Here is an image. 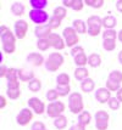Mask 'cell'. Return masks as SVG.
<instances>
[{"instance_id":"6da1fadb","label":"cell","mask_w":122,"mask_h":130,"mask_svg":"<svg viewBox=\"0 0 122 130\" xmlns=\"http://www.w3.org/2000/svg\"><path fill=\"white\" fill-rule=\"evenodd\" d=\"M0 39L3 51L5 54H13L16 50V35L6 26H0Z\"/></svg>"},{"instance_id":"7a4b0ae2","label":"cell","mask_w":122,"mask_h":130,"mask_svg":"<svg viewBox=\"0 0 122 130\" xmlns=\"http://www.w3.org/2000/svg\"><path fill=\"white\" fill-rule=\"evenodd\" d=\"M69 108L73 114H79L83 112V97L79 92H72L69 96Z\"/></svg>"},{"instance_id":"3957f363","label":"cell","mask_w":122,"mask_h":130,"mask_svg":"<svg viewBox=\"0 0 122 130\" xmlns=\"http://www.w3.org/2000/svg\"><path fill=\"white\" fill-rule=\"evenodd\" d=\"M64 63V56L60 52H52L45 60V68L49 72H56Z\"/></svg>"},{"instance_id":"277c9868","label":"cell","mask_w":122,"mask_h":130,"mask_svg":"<svg viewBox=\"0 0 122 130\" xmlns=\"http://www.w3.org/2000/svg\"><path fill=\"white\" fill-rule=\"evenodd\" d=\"M88 32L87 33L90 37H97L99 33H101V27H103V18L99 16H90L87 21Z\"/></svg>"},{"instance_id":"5b68a950","label":"cell","mask_w":122,"mask_h":130,"mask_svg":"<svg viewBox=\"0 0 122 130\" xmlns=\"http://www.w3.org/2000/svg\"><path fill=\"white\" fill-rule=\"evenodd\" d=\"M62 38H64V40H65L66 46L72 47V49H73L75 46H77V44L79 43V37H78L77 32H76L72 27H67V28L64 29Z\"/></svg>"},{"instance_id":"8992f818","label":"cell","mask_w":122,"mask_h":130,"mask_svg":"<svg viewBox=\"0 0 122 130\" xmlns=\"http://www.w3.org/2000/svg\"><path fill=\"white\" fill-rule=\"evenodd\" d=\"M65 107L64 102L61 101H55V102H50L47 106V114L50 118H58L60 116H62V113L65 112Z\"/></svg>"},{"instance_id":"52a82bcc","label":"cell","mask_w":122,"mask_h":130,"mask_svg":"<svg viewBox=\"0 0 122 130\" xmlns=\"http://www.w3.org/2000/svg\"><path fill=\"white\" fill-rule=\"evenodd\" d=\"M29 18H31L32 22L37 23L38 26H44L50 20L48 12H45L44 10H31L29 11Z\"/></svg>"},{"instance_id":"ba28073f","label":"cell","mask_w":122,"mask_h":130,"mask_svg":"<svg viewBox=\"0 0 122 130\" xmlns=\"http://www.w3.org/2000/svg\"><path fill=\"white\" fill-rule=\"evenodd\" d=\"M95 126L98 130H107V126H109V113L106 111H97L95 113Z\"/></svg>"},{"instance_id":"9c48e42d","label":"cell","mask_w":122,"mask_h":130,"mask_svg":"<svg viewBox=\"0 0 122 130\" xmlns=\"http://www.w3.org/2000/svg\"><path fill=\"white\" fill-rule=\"evenodd\" d=\"M28 106L35 114H43L44 112H47V107L44 102L38 97H31L28 100Z\"/></svg>"},{"instance_id":"30bf717a","label":"cell","mask_w":122,"mask_h":130,"mask_svg":"<svg viewBox=\"0 0 122 130\" xmlns=\"http://www.w3.org/2000/svg\"><path fill=\"white\" fill-rule=\"evenodd\" d=\"M13 29H15V35L17 39H24L27 35V32H28V23L24 20H18L15 22Z\"/></svg>"},{"instance_id":"8fae6325","label":"cell","mask_w":122,"mask_h":130,"mask_svg":"<svg viewBox=\"0 0 122 130\" xmlns=\"http://www.w3.org/2000/svg\"><path fill=\"white\" fill-rule=\"evenodd\" d=\"M33 119V112L29 109V108H22L20 111V113L16 117V122L18 125L24 126V125L29 124V122Z\"/></svg>"},{"instance_id":"7c38bea8","label":"cell","mask_w":122,"mask_h":130,"mask_svg":"<svg viewBox=\"0 0 122 130\" xmlns=\"http://www.w3.org/2000/svg\"><path fill=\"white\" fill-rule=\"evenodd\" d=\"M6 95L10 100H17L21 96V90H20V83L18 82H7V90Z\"/></svg>"},{"instance_id":"4fadbf2b","label":"cell","mask_w":122,"mask_h":130,"mask_svg":"<svg viewBox=\"0 0 122 130\" xmlns=\"http://www.w3.org/2000/svg\"><path fill=\"white\" fill-rule=\"evenodd\" d=\"M47 39H48V41L50 43V46L54 47V49H56V50H64L65 46H66L64 38L56 33H51Z\"/></svg>"},{"instance_id":"5bb4252c","label":"cell","mask_w":122,"mask_h":130,"mask_svg":"<svg viewBox=\"0 0 122 130\" xmlns=\"http://www.w3.org/2000/svg\"><path fill=\"white\" fill-rule=\"evenodd\" d=\"M95 99L99 103H106L111 99V91L107 88H99L95 91Z\"/></svg>"},{"instance_id":"9a60e30c","label":"cell","mask_w":122,"mask_h":130,"mask_svg":"<svg viewBox=\"0 0 122 130\" xmlns=\"http://www.w3.org/2000/svg\"><path fill=\"white\" fill-rule=\"evenodd\" d=\"M34 34L38 39H45V38H48V37L51 34V28H50L48 24L37 26L34 28Z\"/></svg>"},{"instance_id":"2e32d148","label":"cell","mask_w":122,"mask_h":130,"mask_svg":"<svg viewBox=\"0 0 122 130\" xmlns=\"http://www.w3.org/2000/svg\"><path fill=\"white\" fill-rule=\"evenodd\" d=\"M27 61L29 63H32L33 66L35 67H40L43 63H45V60H44V57L42 54H38V52H32V54H29L28 56H27Z\"/></svg>"},{"instance_id":"e0dca14e","label":"cell","mask_w":122,"mask_h":130,"mask_svg":"<svg viewBox=\"0 0 122 130\" xmlns=\"http://www.w3.org/2000/svg\"><path fill=\"white\" fill-rule=\"evenodd\" d=\"M72 28L77 32V34H86L88 32L87 23L82 20H75L72 23Z\"/></svg>"},{"instance_id":"ac0fdd59","label":"cell","mask_w":122,"mask_h":130,"mask_svg":"<svg viewBox=\"0 0 122 130\" xmlns=\"http://www.w3.org/2000/svg\"><path fill=\"white\" fill-rule=\"evenodd\" d=\"M18 79L21 80V82H31V80L34 79V73L32 72V71H29V69H18Z\"/></svg>"},{"instance_id":"d6986e66","label":"cell","mask_w":122,"mask_h":130,"mask_svg":"<svg viewBox=\"0 0 122 130\" xmlns=\"http://www.w3.org/2000/svg\"><path fill=\"white\" fill-rule=\"evenodd\" d=\"M75 78L82 83L83 80H86L87 78H89V72H88V69L86 67H77L75 71Z\"/></svg>"},{"instance_id":"ffe728a7","label":"cell","mask_w":122,"mask_h":130,"mask_svg":"<svg viewBox=\"0 0 122 130\" xmlns=\"http://www.w3.org/2000/svg\"><path fill=\"white\" fill-rule=\"evenodd\" d=\"M94 88H95V83H94V80L92 78H87L81 83V89L83 92L89 94V92H92L94 90Z\"/></svg>"},{"instance_id":"44dd1931","label":"cell","mask_w":122,"mask_h":130,"mask_svg":"<svg viewBox=\"0 0 122 130\" xmlns=\"http://www.w3.org/2000/svg\"><path fill=\"white\" fill-rule=\"evenodd\" d=\"M116 24H117V21L112 15H107V16H105L103 18V27L105 29H114Z\"/></svg>"},{"instance_id":"7402d4cb","label":"cell","mask_w":122,"mask_h":130,"mask_svg":"<svg viewBox=\"0 0 122 130\" xmlns=\"http://www.w3.org/2000/svg\"><path fill=\"white\" fill-rule=\"evenodd\" d=\"M92 122V114L89 113L88 111H83L79 116H78V124L83 125V126H87L90 124Z\"/></svg>"},{"instance_id":"603a6c76","label":"cell","mask_w":122,"mask_h":130,"mask_svg":"<svg viewBox=\"0 0 122 130\" xmlns=\"http://www.w3.org/2000/svg\"><path fill=\"white\" fill-rule=\"evenodd\" d=\"M48 0H29V5L32 10H44L48 6Z\"/></svg>"},{"instance_id":"cb8c5ba5","label":"cell","mask_w":122,"mask_h":130,"mask_svg":"<svg viewBox=\"0 0 122 130\" xmlns=\"http://www.w3.org/2000/svg\"><path fill=\"white\" fill-rule=\"evenodd\" d=\"M11 12L15 16H22L24 13V5L20 1H15L11 5Z\"/></svg>"},{"instance_id":"d4e9b609","label":"cell","mask_w":122,"mask_h":130,"mask_svg":"<svg viewBox=\"0 0 122 130\" xmlns=\"http://www.w3.org/2000/svg\"><path fill=\"white\" fill-rule=\"evenodd\" d=\"M88 64L92 68H98L101 64V57L98 54H90L88 57Z\"/></svg>"},{"instance_id":"484cf974","label":"cell","mask_w":122,"mask_h":130,"mask_svg":"<svg viewBox=\"0 0 122 130\" xmlns=\"http://www.w3.org/2000/svg\"><path fill=\"white\" fill-rule=\"evenodd\" d=\"M54 126L59 130H62L67 126V118L65 116H60L58 118L54 119Z\"/></svg>"},{"instance_id":"4316f807","label":"cell","mask_w":122,"mask_h":130,"mask_svg":"<svg viewBox=\"0 0 122 130\" xmlns=\"http://www.w3.org/2000/svg\"><path fill=\"white\" fill-rule=\"evenodd\" d=\"M73 58H75V63L77 67H84L86 64H88V57L84 52L81 54V55H77V56L73 57Z\"/></svg>"},{"instance_id":"83f0119b","label":"cell","mask_w":122,"mask_h":130,"mask_svg":"<svg viewBox=\"0 0 122 130\" xmlns=\"http://www.w3.org/2000/svg\"><path fill=\"white\" fill-rule=\"evenodd\" d=\"M5 78L7 79V82H18V69H16V68H9Z\"/></svg>"},{"instance_id":"f1b7e54d","label":"cell","mask_w":122,"mask_h":130,"mask_svg":"<svg viewBox=\"0 0 122 130\" xmlns=\"http://www.w3.org/2000/svg\"><path fill=\"white\" fill-rule=\"evenodd\" d=\"M28 89L32 92H38V91L42 89V82L39 79L34 78L33 80H31L28 83Z\"/></svg>"},{"instance_id":"f546056e","label":"cell","mask_w":122,"mask_h":130,"mask_svg":"<svg viewBox=\"0 0 122 130\" xmlns=\"http://www.w3.org/2000/svg\"><path fill=\"white\" fill-rule=\"evenodd\" d=\"M118 37V34L115 29H105L103 32V38L104 40H116V38Z\"/></svg>"},{"instance_id":"4dcf8cb0","label":"cell","mask_w":122,"mask_h":130,"mask_svg":"<svg viewBox=\"0 0 122 130\" xmlns=\"http://www.w3.org/2000/svg\"><path fill=\"white\" fill-rule=\"evenodd\" d=\"M66 15H67V10H66V7H64V6H58V7H55L54 13H52V16L60 18L61 21L66 17Z\"/></svg>"},{"instance_id":"1f68e13d","label":"cell","mask_w":122,"mask_h":130,"mask_svg":"<svg viewBox=\"0 0 122 130\" xmlns=\"http://www.w3.org/2000/svg\"><path fill=\"white\" fill-rule=\"evenodd\" d=\"M58 85H70V75L67 73H61L56 77Z\"/></svg>"},{"instance_id":"d6a6232c","label":"cell","mask_w":122,"mask_h":130,"mask_svg":"<svg viewBox=\"0 0 122 130\" xmlns=\"http://www.w3.org/2000/svg\"><path fill=\"white\" fill-rule=\"evenodd\" d=\"M109 79L112 80V82H115V83L121 84L122 83V72H120V71H112V72H110Z\"/></svg>"},{"instance_id":"836d02e7","label":"cell","mask_w":122,"mask_h":130,"mask_svg":"<svg viewBox=\"0 0 122 130\" xmlns=\"http://www.w3.org/2000/svg\"><path fill=\"white\" fill-rule=\"evenodd\" d=\"M56 91H58L59 96H67L70 94L71 88L70 85H56Z\"/></svg>"},{"instance_id":"e575fe53","label":"cell","mask_w":122,"mask_h":130,"mask_svg":"<svg viewBox=\"0 0 122 130\" xmlns=\"http://www.w3.org/2000/svg\"><path fill=\"white\" fill-rule=\"evenodd\" d=\"M104 0H86L84 1V4L88 6H90V7H93V9H100V7H103L104 5Z\"/></svg>"},{"instance_id":"d590c367","label":"cell","mask_w":122,"mask_h":130,"mask_svg":"<svg viewBox=\"0 0 122 130\" xmlns=\"http://www.w3.org/2000/svg\"><path fill=\"white\" fill-rule=\"evenodd\" d=\"M37 47L40 51H47L48 49L51 47V46H50V43L48 41V39L45 38V39H38V41H37Z\"/></svg>"},{"instance_id":"8d00e7d4","label":"cell","mask_w":122,"mask_h":130,"mask_svg":"<svg viewBox=\"0 0 122 130\" xmlns=\"http://www.w3.org/2000/svg\"><path fill=\"white\" fill-rule=\"evenodd\" d=\"M48 26L52 29H58L60 26H61V20L60 18H58V17L55 16H51L50 17V20H49V23H48Z\"/></svg>"},{"instance_id":"74e56055","label":"cell","mask_w":122,"mask_h":130,"mask_svg":"<svg viewBox=\"0 0 122 130\" xmlns=\"http://www.w3.org/2000/svg\"><path fill=\"white\" fill-rule=\"evenodd\" d=\"M103 47L106 51H114L116 49V40H104Z\"/></svg>"},{"instance_id":"f35d334b","label":"cell","mask_w":122,"mask_h":130,"mask_svg":"<svg viewBox=\"0 0 122 130\" xmlns=\"http://www.w3.org/2000/svg\"><path fill=\"white\" fill-rule=\"evenodd\" d=\"M45 97H47L48 101L55 102L56 100H58V97H59V94H58V91H56V89H50V90H48Z\"/></svg>"},{"instance_id":"ab89813d","label":"cell","mask_w":122,"mask_h":130,"mask_svg":"<svg viewBox=\"0 0 122 130\" xmlns=\"http://www.w3.org/2000/svg\"><path fill=\"white\" fill-rule=\"evenodd\" d=\"M120 103H121V102L117 100V97H111L110 100H109V102H107L110 109H112V111H117V109L120 108Z\"/></svg>"},{"instance_id":"60d3db41","label":"cell","mask_w":122,"mask_h":130,"mask_svg":"<svg viewBox=\"0 0 122 130\" xmlns=\"http://www.w3.org/2000/svg\"><path fill=\"white\" fill-rule=\"evenodd\" d=\"M106 88L110 91H116V92L121 89V86H120L118 83H115V82H112L110 79H107V82H106Z\"/></svg>"},{"instance_id":"b9f144b4","label":"cell","mask_w":122,"mask_h":130,"mask_svg":"<svg viewBox=\"0 0 122 130\" xmlns=\"http://www.w3.org/2000/svg\"><path fill=\"white\" fill-rule=\"evenodd\" d=\"M83 6H84V1H82V0H75L73 6H72V10H75V11H81L82 9H83Z\"/></svg>"},{"instance_id":"7bdbcfd3","label":"cell","mask_w":122,"mask_h":130,"mask_svg":"<svg viewBox=\"0 0 122 130\" xmlns=\"http://www.w3.org/2000/svg\"><path fill=\"white\" fill-rule=\"evenodd\" d=\"M84 52V49L82 47V46H79V45H77V46H75L72 50H71V55L73 57H76L77 55H81V54H83Z\"/></svg>"},{"instance_id":"ee69618b","label":"cell","mask_w":122,"mask_h":130,"mask_svg":"<svg viewBox=\"0 0 122 130\" xmlns=\"http://www.w3.org/2000/svg\"><path fill=\"white\" fill-rule=\"evenodd\" d=\"M31 130H45V125L43 122H34L31 126Z\"/></svg>"},{"instance_id":"f6af8a7d","label":"cell","mask_w":122,"mask_h":130,"mask_svg":"<svg viewBox=\"0 0 122 130\" xmlns=\"http://www.w3.org/2000/svg\"><path fill=\"white\" fill-rule=\"evenodd\" d=\"M7 71H9V68H6V66L3 63L1 67H0V77L1 78H5L6 74H7Z\"/></svg>"},{"instance_id":"bcb514c9","label":"cell","mask_w":122,"mask_h":130,"mask_svg":"<svg viewBox=\"0 0 122 130\" xmlns=\"http://www.w3.org/2000/svg\"><path fill=\"white\" fill-rule=\"evenodd\" d=\"M73 3H75V0H64L62 1V4H64V7H70L72 9V6H73Z\"/></svg>"},{"instance_id":"7dc6e473","label":"cell","mask_w":122,"mask_h":130,"mask_svg":"<svg viewBox=\"0 0 122 130\" xmlns=\"http://www.w3.org/2000/svg\"><path fill=\"white\" fill-rule=\"evenodd\" d=\"M69 130H86V126H83V125H81V124H75V125H72L70 129Z\"/></svg>"},{"instance_id":"c3c4849f","label":"cell","mask_w":122,"mask_h":130,"mask_svg":"<svg viewBox=\"0 0 122 130\" xmlns=\"http://www.w3.org/2000/svg\"><path fill=\"white\" fill-rule=\"evenodd\" d=\"M6 106V99L5 96H0V108L1 109H4Z\"/></svg>"},{"instance_id":"681fc988","label":"cell","mask_w":122,"mask_h":130,"mask_svg":"<svg viewBox=\"0 0 122 130\" xmlns=\"http://www.w3.org/2000/svg\"><path fill=\"white\" fill-rule=\"evenodd\" d=\"M116 97H117V100H118V101L122 102V88L116 92Z\"/></svg>"},{"instance_id":"f907efd6","label":"cell","mask_w":122,"mask_h":130,"mask_svg":"<svg viewBox=\"0 0 122 130\" xmlns=\"http://www.w3.org/2000/svg\"><path fill=\"white\" fill-rule=\"evenodd\" d=\"M116 9L120 12H122V0H118V1H116Z\"/></svg>"},{"instance_id":"816d5d0a","label":"cell","mask_w":122,"mask_h":130,"mask_svg":"<svg viewBox=\"0 0 122 130\" xmlns=\"http://www.w3.org/2000/svg\"><path fill=\"white\" fill-rule=\"evenodd\" d=\"M117 39H118V41H120V43H122V29L118 32V37H117Z\"/></svg>"},{"instance_id":"f5cc1de1","label":"cell","mask_w":122,"mask_h":130,"mask_svg":"<svg viewBox=\"0 0 122 130\" xmlns=\"http://www.w3.org/2000/svg\"><path fill=\"white\" fill-rule=\"evenodd\" d=\"M118 61H120V63L122 64V50L120 51V54H118Z\"/></svg>"},{"instance_id":"db71d44e","label":"cell","mask_w":122,"mask_h":130,"mask_svg":"<svg viewBox=\"0 0 122 130\" xmlns=\"http://www.w3.org/2000/svg\"><path fill=\"white\" fill-rule=\"evenodd\" d=\"M45 130H47V129H45Z\"/></svg>"}]
</instances>
